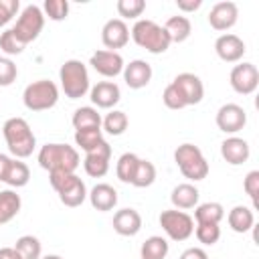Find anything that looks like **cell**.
Listing matches in <instances>:
<instances>
[{"instance_id": "obj_8", "label": "cell", "mask_w": 259, "mask_h": 259, "mask_svg": "<svg viewBox=\"0 0 259 259\" xmlns=\"http://www.w3.org/2000/svg\"><path fill=\"white\" fill-rule=\"evenodd\" d=\"M42 26H45V14H42V10L38 6H34V4H28L20 12V16L16 18V24L12 26V32L16 34V38L22 45H28V42H32V40L38 38Z\"/></svg>"}, {"instance_id": "obj_32", "label": "cell", "mask_w": 259, "mask_h": 259, "mask_svg": "<svg viewBox=\"0 0 259 259\" xmlns=\"http://www.w3.org/2000/svg\"><path fill=\"white\" fill-rule=\"evenodd\" d=\"M14 249L16 253L22 257V259H40V253H42V247H40V241L32 235H22L16 239L14 243Z\"/></svg>"}, {"instance_id": "obj_6", "label": "cell", "mask_w": 259, "mask_h": 259, "mask_svg": "<svg viewBox=\"0 0 259 259\" xmlns=\"http://www.w3.org/2000/svg\"><path fill=\"white\" fill-rule=\"evenodd\" d=\"M174 162L180 168L182 176L188 180H204L208 174V162L202 156L200 148L194 144H180L174 152Z\"/></svg>"}, {"instance_id": "obj_27", "label": "cell", "mask_w": 259, "mask_h": 259, "mask_svg": "<svg viewBox=\"0 0 259 259\" xmlns=\"http://www.w3.org/2000/svg\"><path fill=\"white\" fill-rule=\"evenodd\" d=\"M20 196L14 190H2L0 192V225L10 223L20 212Z\"/></svg>"}, {"instance_id": "obj_28", "label": "cell", "mask_w": 259, "mask_h": 259, "mask_svg": "<svg viewBox=\"0 0 259 259\" xmlns=\"http://www.w3.org/2000/svg\"><path fill=\"white\" fill-rule=\"evenodd\" d=\"M225 217V208L221 202H202V204H196V210H194V219L196 223H212V225H219Z\"/></svg>"}, {"instance_id": "obj_35", "label": "cell", "mask_w": 259, "mask_h": 259, "mask_svg": "<svg viewBox=\"0 0 259 259\" xmlns=\"http://www.w3.org/2000/svg\"><path fill=\"white\" fill-rule=\"evenodd\" d=\"M154 180H156V166H154L150 160H142V158H140L132 184H134L136 188H146V186H152Z\"/></svg>"}, {"instance_id": "obj_43", "label": "cell", "mask_w": 259, "mask_h": 259, "mask_svg": "<svg viewBox=\"0 0 259 259\" xmlns=\"http://www.w3.org/2000/svg\"><path fill=\"white\" fill-rule=\"evenodd\" d=\"M20 2L18 0H0V26H6L12 16L18 12Z\"/></svg>"}, {"instance_id": "obj_25", "label": "cell", "mask_w": 259, "mask_h": 259, "mask_svg": "<svg viewBox=\"0 0 259 259\" xmlns=\"http://www.w3.org/2000/svg\"><path fill=\"white\" fill-rule=\"evenodd\" d=\"M164 30L168 32L170 42H184L190 36V32H192V24H190V20L186 16L176 14V16H170L166 20Z\"/></svg>"}, {"instance_id": "obj_1", "label": "cell", "mask_w": 259, "mask_h": 259, "mask_svg": "<svg viewBox=\"0 0 259 259\" xmlns=\"http://www.w3.org/2000/svg\"><path fill=\"white\" fill-rule=\"evenodd\" d=\"M2 134L6 140V146L10 150V154L18 160L28 158L34 152L36 146V138L28 125V121L24 117H10L4 121L2 125Z\"/></svg>"}, {"instance_id": "obj_12", "label": "cell", "mask_w": 259, "mask_h": 259, "mask_svg": "<svg viewBox=\"0 0 259 259\" xmlns=\"http://www.w3.org/2000/svg\"><path fill=\"white\" fill-rule=\"evenodd\" d=\"M109 158H111V146L103 140L101 144H97L91 152L85 154V160H83V168L89 176L93 178H101L107 174L109 170Z\"/></svg>"}, {"instance_id": "obj_23", "label": "cell", "mask_w": 259, "mask_h": 259, "mask_svg": "<svg viewBox=\"0 0 259 259\" xmlns=\"http://www.w3.org/2000/svg\"><path fill=\"white\" fill-rule=\"evenodd\" d=\"M198 196H200V192H198V188L194 184L182 182V184L174 186V190L170 194V200H172L174 208L184 210V208H194L198 204Z\"/></svg>"}, {"instance_id": "obj_16", "label": "cell", "mask_w": 259, "mask_h": 259, "mask_svg": "<svg viewBox=\"0 0 259 259\" xmlns=\"http://www.w3.org/2000/svg\"><path fill=\"white\" fill-rule=\"evenodd\" d=\"M172 83L182 93V97L186 101V107L188 105H196V103L202 101V97H204V85H202V81H200L198 75H194V73H180V75L174 77Z\"/></svg>"}, {"instance_id": "obj_14", "label": "cell", "mask_w": 259, "mask_h": 259, "mask_svg": "<svg viewBox=\"0 0 259 259\" xmlns=\"http://www.w3.org/2000/svg\"><path fill=\"white\" fill-rule=\"evenodd\" d=\"M89 65L103 77H117L123 71V57L117 51H95L89 59Z\"/></svg>"}, {"instance_id": "obj_7", "label": "cell", "mask_w": 259, "mask_h": 259, "mask_svg": "<svg viewBox=\"0 0 259 259\" xmlns=\"http://www.w3.org/2000/svg\"><path fill=\"white\" fill-rule=\"evenodd\" d=\"M22 101H24V107L30 111H47L57 105L59 87L49 79L34 81L30 85H26V89L22 93Z\"/></svg>"}, {"instance_id": "obj_3", "label": "cell", "mask_w": 259, "mask_h": 259, "mask_svg": "<svg viewBox=\"0 0 259 259\" xmlns=\"http://www.w3.org/2000/svg\"><path fill=\"white\" fill-rule=\"evenodd\" d=\"M130 34H132V38H134V42L138 47L146 49L152 55H162L172 45L168 32L164 30V26H160L158 22H154L150 18L136 20V24L132 26V32Z\"/></svg>"}, {"instance_id": "obj_30", "label": "cell", "mask_w": 259, "mask_h": 259, "mask_svg": "<svg viewBox=\"0 0 259 259\" xmlns=\"http://www.w3.org/2000/svg\"><path fill=\"white\" fill-rule=\"evenodd\" d=\"M142 259H164L168 255V241L164 237H148L144 243H142Z\"/></svg>"}, {"instance_id": "obj_41", "label": "cell", "mask_w": 259, "mask_h": 259, "mask_svg": "<svg viewBox=\"0 0 259 259\" xmlns=\"http://www.w3.org/2000/svg\"><path fill=\"white\" fill-rule=\"evenodd\" d=\"M18 69L8 57H0V87H8L16 81Z\"/></svg>"}, {"instance_id": "obj_4", "label": "cell", "mask_w": 259, "mask_h": 259, "mask_svg": "<svg viewBox=\"0 0 259 259\" xmlns=\"http://www.w3.org/2000/svg\"><path fill=\"white\" fill-rule=\"evenodd\" d=\"M49 182L57 190L59 200L69 208L81 206L87 198L85 182L75 172H49Z\"/></svg>"}, {"instance_id": "obj_36", "label": "cell", "mask_w": 259, "mask_h": 259, "mask_svg": "<svg viewBox=\"0 0 259 259\" xmlns=\"http://www.w3.org/2000/svg\"><path fill=\"white\" fill-rule=\"evenodd\" d=\"M194 233L202 245H214L221 239V227L212 225V223H196Z\"/></svg>"}, {"instance_id": "obj_37", "label": "cell", "mask_w": 259, "mask_h": 259, "mask_svg": "<svg viewBox=\"0 0 259 259\" xmlns=\"http://www.w3.org/2000/svg\"><path fill=\"white\" fill-rule=\"evenodd\" d=\"M115 8H117V14L121 16V20L123 18H138L146 10V2L144 0H117Z\"/></svg>"}, {"instance_id": "obj_18", "label": "cell", "mask_w": 259, "mask_h": 259, "mask_svg": "<svg viewBox=\"0 0 259 259\" xmlns=\"http://www.w3.org/2000/svg\"><path fill=\"white\" fill-rule=\"evenodd\" d=\"M121 75L130 89H142L152 81V67H150V63L136 59V61H130L127 65H123Z\"/></svg>"}, {"instance_id": "obj_11", "label": "cell", "mask_w": 259, "mask_h": 259, "mask_svg": "<svg viewBox=\"0 0 259 259\" xmlns=\"http://www.w3.org/2000/svg\"><path fill=\"white\" fill-rule=\"evenodd\" d=\"M245 123H247V113L237 103H225L217 111V127L225 134H237L245 127Z\"/></svg>"}, {"instance_id": "obj_40", "label": "cell", "mask_w": 259, "mask_h": 259, "mask_svg": "<svg viewBox=\"0 0 259 259\" xmlns=\"http://www.w3.org/2000/svg\"><path fill=\"white\" fill-rule=\"evenodd\" d=\"M162 101H164V105H166L168 109H184V107H186V101H184L182 93L176 89L174 83L166 85V89H164V93H162Z\"/></svg>"}, {"instance_id": "obj_13", "label": "cell", "mask_w": 259, "mask_h": 259, "mask_svg": "<svg viewBox=\"0 0 259 259\" xmlns=\"http://www.w3.org/2000/svg\"><path fill=\"white\" fill-rule=\"evenodd\" d=\"M237 18H239V8L235 2L231 0H223V2H217L210 12H208V24L214 28V30H229L237 24Z\"/></svg>"}, {"instance_id": "obj_21", "label": "cell", "mask_w": 259, "mask_h": 259, "mask_svg": "<svg viewBox=\"0 0 259 259\" xmlns=\"http://www.w3.org/2000/svg\"><path fill=\"white\" fill-rule=\"evenodd\" d=\"M119 97L121 91L113 81H99L97 85L91 87V101L101 109H111L119 101Z\"/></svg>"}, {"instance_id": "obj_24", "label": "cell", "mask_w": 259, "mask_h": 259, "mask_svg": "<svg viewBox=\"0 0 259 259\" xmlns=\"http://www.w3.org/2000/svg\"><path fill=\"white\" fill-rule=\"evenodd\" d=\"M227 221H229V227H231L235 233H247V231H251L253 225H255V214H253V210H251L249 206L237 204V206H233V208L229 210Z\"/></svg>"}, {"instance_id": "obj_33", "label": "cell", "mask_w": 259, "mask_h": 259, "mask_svg": "<svg viewBox=\"0 0 259 259\" xmlns=\"http://www.w3.org/2000/svg\"><path fill=\"white\" fill-rule=\"evenodd\" d=\"M103 142V130L101 127H87V130H75V144L87 152H91L97 144Z\"/></svg>"}, {"instance_id": "obj_19", "label": "cell", "mask_w": 259, "mask_h": 259, "mask_svg": "<svg viewBox=\"0 0 259 259\" xmlns=\"http://www.w3.org/2000/svg\"><path fill=\"white\" fill-rule=\"evenodd\" d=\"M221 156L225 158L227 164L231 166H241L249 160L251 156V148L247 144V140L243 138H237V136H231L227 138L223 144H221Z\"/></svg>"}, {"instance_id": "obj_26", "label": "cell", "mask_w": 259, "mask_h": 259, "mask_svg": "<svg viewBox=\"0 0 259 259\" xmlns=\"http://www.w3.org/2000/svg\"><path fill=\"white\" fill-rule=\"evenodd\" d=\"M28 180H30V170H28V166H26L24 162H20L18 158L10 160L8 170H6V174H4V182H6L8 186H12V188H22V186L28 184Z\"/></svg>"}, {"instance_id": "obj_31", "label": "cell", "mask_w": 259, "mask_h": 259, "mask_svg": "<svg viewBox=\"0 0 259 259\" xmlns=\"http://www.w3.org/2000/svg\"><path fill=\"white\" fill-rule=\"evenodd\" d=\"M138 162H140V158H138L136 154H132V152L121 154L119 160H117V164H115V174H117V178H119L121 182H125V184H132L134 174H136V168H138Z\"/></svg>"}, {"instance_id": "obj_34", "label": "cell", "mask_w": 259, "mask_h": 259, "mask_svg": "<svg viewBox=\"0 0 259 259\" xmlns=\"http://www.w3.org/2000/svg\"><path fill=\"white\" fill-rule=\"evenodd\" d=\"M101 125L109 136H121L127 130V115L119 109H113L101 119Z\"/></svg>"}, {"instance_id": "obj_46", "label": "cell", "mask_w": 259, "mask_h": 259, "mask_svg": "<svg viewBox=\"0 0 259 259\" xmlns=\"http://www.w3.org/2000/svg\"><path fill=\"white\" fill-rule=\"evenodd\" d=\"M0 259H22L14 247H2L0 249Z\"/></svg>"}, {"instance_id": "obj_5", "label": "cell", "mask_w": 259, "mask_h": 259, "mask_svg": "<svg viewBox=\"0 0 259 259\" xmlns=\"http://www.w3.org/2000/svg\"><path fill=\"white\" fill-rule=\"evenodd\" d=\"M59 81H61V87H63V91H65V95L69 99H79L89 91L87 67L77 59H69V61H65L61 65Z\"/></svg>"}, {"instance_id": "obj_45", "label": "cell", "mask_w": 259, "mask_h": 259, "mask_svg": "<svg viewBox=\"0 0 259 259\" xmlns=\"http://www.w3.org/2000/svg\"><path fill=\"white\" fill-rule=\"evenodd\" d=\"M180 259H208V255H206V251L200 249V247H188V249L180 255Z\"/></svg>"}, {"instance_id": "obj_9", "label": "cell", "mask_w": 259, "mask_h": 259, "mask_svg": "<svg viewBox=\"0 0 259 259\" xmlns=\"http://www.w3.org/2000/svg\"><path fill=\"white\" fill-rule=\"evenodd\" d=\"M160 227L172 241H186L194 233V219L184 210L170 208V210H162Z\"/></svg>"}, {"instance_id": "obj_39", "label": "cell", "mask_w": 259, "mask_h": 259, "mask_svg": "<svg viewBox=\"0 0 259 259\" xmlns=\"http://www.w3.org/2000/svg\"><path fill=\"white\" fill-rule=\"evenodd\" d=\"M24 47H26V45H22V42L16 38V34L12 32V28H8V30H4V32L0 34V49H2L6 55H20V53L24 51Z\"/></svg>"}, {"instance_id": "obj_10", "label": "cell", "mask_w": 259, "mask_h": 259, "mask_svg": "<svg viewBox=\"0 0 259 259\" xmlns=\"http://www.w3.org/2000/svg\"><path fill=\"white\" fill-rule=\"evenodd\" d=\"M231 87L241 95H251L259 85V71L253 63H241L235 65L229 75Z\"/></svg>"}, {"instance_id": "obj_38", "label": "cell", "mask_w": 259, "mask_h": 259, "mask_svg": "<svg viewBox=\"0 0 259 259\" xmlns=\"http://www.w3.org/2000/svg\"><path fill=\"white\" fill-rule=\"evenodd\" d=\"M42 14H47L51 20L59 22V20H65L67 14H69V2L67 0H45L42 4Z\"/></svg>"}, {"instance_id": "obj_48", "label": "cell", "mask_w": 259, "mask_h": 259, "mask_svg": "<svg viewBox=\"0 0 259 259\" xmlns=\"http://www.w3.org/2000/svg\"><path fill=\"white\" fill-rule=\"evenodd\" d=\"M40 259H63V257H59V255H45V257H40Z\"/></svg>"}, {"instance_id": "obj_20", "label": "cell", "mask_w": 259, "mask_h": 259, "mask_svg": "<svg viewBox=\"0 0 259 259\" xmlns=\"http://www.w3.org/2000/svg\"><path fill=\"white\" fill-rule=\"evenodd\" d=\"M142 229V214L136 208H121L113 214V231L121 237H134Z\"/></svg>"}, {"instance_id": "obj_29", "label": "cell", "mask_w": 259, "mask_h": 259, "mask_svg": "<svg viewBox=\"0 0 259 259\" xmlns=\"http://www.w3.org/2000/svg\"><path fill=\"white\" fill-rule=\"evenodd\" d=\"M73 127L75 130H87V127H101V115L95 107H79L73 113Z\"/></svg>"}, {"instance_id": "obj_22", "label": "cell", "mask_w": 259, "mask_h": 259, "mask_svg": "<svg viewBox=\"0 0 259 259\" xmlns=\"http://www.w3.org/2000/svg\"><path fill=\"white\" fill-rule=\"evenodd\" d=\"M87 196H89L91 206H93L95 210H101V212L111 210V208L117 204V190H115L111 184H105V182L95 184V186L91 188V192H87Z\"/></svg>"}, {"instance_id": "obj_42", "label": "cell", "mask_w": 259, "mask_h": 259, "mask_svg": "<svg viewBox=\"0 0 259 259\" xmlns=\"http://www.w3.org/2000/svg\"><path fill=\"white\" fill-rule=\"evenodd\" d=\"M243 190H245L247 196L253 200V204H257V194H259V170L247 172V176H245V180H243Z\"/></svg>"}, {"instance_id": "obj_44", "label": "cell", "mask_w": 259, "mask_h": 259, "mask_svg": "<svg viewBox=\"0 0 259 259\" xmlns=\"http://www.w3.org/2000/svg\"><path fill=\"white\" fill-rule=\"evenodd\" d=\"M176 6L182 12H194L202 6V0H176Z\"/></svg>"}, {"instance_id": "obj_47", "label": "cell", "mask_w": 259, "mask_h": 259, "mask_svg": "<svg viewBox=\"0 0 259 259\" xmlns=\"http://www.w3.org/2000/svg\"><path fill=\"white\" fill-rule=\"evenodd\" d=\"M10 160H12V158H8L6 154L0 152V182H4V174H6V170H8Z\"/></svg>"}, {"instance_id": "obj_17", "label": "cell", "mask_w": 259, "mask_h": 259, "mask_svg": "<svg viewBox=\"0 0 259 259\" xmlns=\"http://www.w3.org/2000/svg\"><path fill=\"white\" fill-rule=\"evenodd\" d=\"M214 51H217V55H219L221 61H225V63H237V61L243 59V55H245L247 49H245L243 38H239L233 32H225V34H221L214 40Z\"/></svg>"}, {"instance_id": "obj_15", "label": "cell", "mask_w": 259, "mask_h": 259, "mask_svg": "<svg viewBox=\"0 0 259 259\" xmlns=\"http://www.w3.org/2000/svg\"><path fill=\"white\" fill-rule=\"evenodd\" d=\"M130 40V28L121 18H111L101 28V42L105 45V51H115L125 47Z\"/></svg>"}, {"instance_id": "obj_2", "label": "cell", "mask_w": 259, "mask_h": 259, "mask_svg": "<svg viewBox=\"0 0 259 259\" xmlns=\"http://www.w3.org/2000/svg\"><path fill=\"white\" fill-rule=\"evenodd\" d=\"M38 164L49 172H75L81 164L79 152L67 144H45L38 152Z\"/></svg>"}]
</instances>
